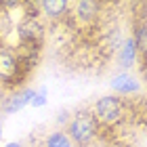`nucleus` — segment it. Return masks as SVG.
I'll return each instance as SVG.
<instances>
[{
	"label": "nucleus",
	"mask_w": 147,
	"mask_h": 147,
	"mask_svg": "<svg viewBox=\"0 0 147 147\" xmlns=\"http://www.w3.org/2000/svg\"><path fill=\"white\" fill-rule=\"evenodd\" d=\"M99 130H101V124L92 116L90 107H82L74 111L67 120V124H65V135L69 137L74 147H90L97 141Z\"/></svg>",
	"instance_id": "nucleus-1"
},
{
	"label": "nucleus",
	"mask_w": 147,
	"mask_h": 147,
	"mask_svg": "<svg viewBox=\"0 0 147 147\" xmlns=\"http://www.w3.org/2000/svg\"><path fill=\"white\" fill-rule=\"evenodd\" d=\"M92 116L103 126H118L126 120V101L118 95H105L99 97L92 103Z\"/></svg>",
	"instance_id": "nucleus-2"
},
{
	"label": "nucleus",
	"mask_w": 147,
	"mask_h": 147,
	"mask_svg": "<svg viewBox=\"0 0 147 147\" xmlns=\"http://www.w3.org/2000/svg\"><path fill=\"white\" fill-rule=\"evenodd\" d=\"M30 71V65L23 63V59L13 53L11 49H0V82L6 86H15L19 80H23Z\"/></svg>",
	"instance_id": "nucleus-3"
},
{
	"label": "nucleus",
	"mask_w": 147,
	"mask_h": 147,
	"mask_svg": "<svg viewBox=\"0 0 147 147\" xmlns=\"http://www.w3.org/2000/svg\"><path fill=\"white\" fill-rule=\"evenodd\" d=\"M17 38L21 44L28 46H38L44 38V23L40 21L38 15H25L17 25Z\"/></svg>",
	"instance_id": "nucleus-4"
},
{
	"label": "nucleus",
	"mask_w": 147,
	"mask_h": 147,
	"mask_svg": "<svg viewBox=\"0 0 147 147\" xmlns=\"http://www.w3.org/2000/svg\"><path fill=\"white\" fill-rule=\"evenodd\" d=\"M34 90H36V88H19V90H13L11 95L2 101L0 111H2L4 116H11V113L21 111L25 105H30L32 97H34Z\"/></svg>",
	"instance_id": "nucleus-5"
},
{
	"label": "nucleus",
	"mask_w": 147,
	"mask_h": 147,
	"mask_svg": "<svg viewBox=\"0 0 147 147\" xmlns=\"http://www.w3.org/2000/svg\"><path fill=\"white\" fill-rule=\"evenodd\" d=\"M101 2H92V0H84V2H74L69 4V9H74L71 15L76 17V21L78 23H82V25H88L92 23L95 19L99 17V13H101Z\"/></svg>",
	"instance_id": "nucleus-6"
},
{
	"label": "nucleus",
	"mask_w": 147,
	"mask_h": 147,
	"mask_svg": "<svg viewBox=\"0 0 147 147\" xmlns=\"http://www.w3.org/2000/svg\"><path fill=\"white\" fill-rule=\"evenodd\" d=\"M69 4L71 2H67V0H42V2H36L34 6L40 9L38 15H44L51 21H59V19H63L67 15Z\"/></svg>",
	"instance_id": "nucleus-7"
},
{
	"label": "nucleus",
	"mask_w": 147,
	"mask_h": 147,
	"mask_svg": "<svg viewBox=\"0 0 147 147\" xmlns=\"http://www.w3.org/2000/svg\"><path fill=\"white\" fill-rule=\"evenodd\" d=\"M111 88L116 90L118 97H128V95H137V92L141 90V84H139L137 78L130 76L128 71H122V74H118V76H113Z\"/></svg>",
	"instance_id": "nucleus-8"
},
{
	"label": "nucleus",
	"mask_w": 147,
	"mask_h": 147,
	"mask_svg": "<svg viewBox=\"0 0 147 147\" xmlns=\"http://www.w3.org/2000/svg\"><path fill=\"white\" fill-rule=\"evenodd\" d=\"M137 57H139V51H137V44L135 40L130 36L122 40V44H120V51H118V63L122 69H130L132 65L137 63Z\"/></svg>",
	"instance_id": "nucleus-9"
},
{
	"label": "nucleus",
	"mask_w": 147,
	"mask_h": 147,
	"mask_svg": "<svg viewBox=\"0 0 147 147\" xmlns=\"http://www.w3.org/2000/svg\"><path fill=\"white\" fill-rule=\"evenodd\" d=\"M42 147H74V145L69 141V137L65 135V130L57 128V130H53V132H49V135L44 137Z\"/></svg>",
	"instance_id": "nucleus-10"
},
{
	"label": "nucleus",
	"mask_w": 147,
	"mask_h": 147,
	"mask_svg": "<svg viewBox=\"0 0 147 147\" xmlns=\"http://www.w3.org/2000/svg\"><path fill=\"white\" fill-rule=\"evenodd\" d=\"M145 36H147V30H145V23H141L139 28L132 32V40H135V44H137V51H139V55H141V59L145 57V53H147V42H145Z\"/></svg>",
	"instance_id": "nucleus-11"
},
{
	"label": "nucleus",
	"mask_w": 147,
	"mask_h": 147,
	"mask_svg": "<svg viewBox=\"0 0 147 147\" xmlns=\"http://www.w3.org/2000/svg\"><path fill=\"white\" fill-rule=\"evenodd\" d=\"M30 105L32 107H42V105H46V88L44 86H40V88L34 90V97H32Z\"/></svg>",
	"instance_id": "nucleus-12"
},
{
	"label": "nucleus",
	"mask_w": 147,
	"mask_h": 147,
	"mask_svg": "<svg viewBox=\"0 0 147 147\" xmlns=\"http://www.w3.org/2000/svg\"><path fill=\"white\" fill-rule=\"evenodd\" d=\"M4 147H23L21 143H19V141H13V143H6Z\"/></svg>",
	"instance_id": "nucleus-13"
},
{
	"label": "nucleus",
	"mask_w": 147,
	"mask_h": 147,
	"mask_svg": "<svg viewBox=\"0 0 147 147\" xmlns=\"http://www.w3.org/2000/svg\"><path fill=\"white\" fill-rule=\"evenodd\" d=\"M0 139H2V120H0Z\"/></svg>",
	"instance_id": "nucleus-14"
}]
</instances>
